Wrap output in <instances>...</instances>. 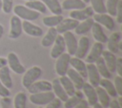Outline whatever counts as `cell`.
<instances>
[{
	"instance_id": "obj_18",
	"label": "cell",
	"mask_w": 122,
	"mask_h": 108,
	"mask_svg": "<svg viewBox=\"0 0 122 108\" xmlns=\"http://www.w3.org/2000/svg\"><path fill=\"white\" fill-rule=\"evenodd\" d=\"M102 52H103V44L100 42H95L92 45L90 53L87 54V55H86V62L87 63H94L96 61V59L101 56Z\"/></svg>"
},
{
	"instance_id": "obj_33",
	"label": "cell",
	"mask_w": 122,
	"mask_h": 108,
	"mask_svg": "<svg viewBox=\"0 0 122 108\" xmlns=\"http://www.w3.org/2000/svg\"><path fill=\"white\" fill-rule=\"evenodd\" d=\"M45 6L51 11L53 14H62V7L58 0H42Z\"/></svg>"
},
{
	"instance_id": "obj_47",
	"label": "cell",
	"mask_w": 122,
	"mask_h": 108,
	"mask_svg": "<svg viewBox=\"0 0 122 108\" xmlns=\"http://www.w3.org/2000/svg\"><path fill=\"white\" fill-rule=\"evenodd\" d=\"M6 65H7V58L0 56V68L4 67V66H6Z\"/></svg>"
},
{
	"instance_id": "obj_11",
	"label": "cell",
	"mask_w": 122,
	"mask_h": 108,
	"mask_svg": "<svg viewBox=\"0 0 122 108\" xmlns=\"http://www.w3.org/2000/svg\"><path fill=\"white\" fill-rule=\"evenodd\" d=\"M90 44H91L90 38L88 36H82L77 43V48L74 54L75 57L80 59H83L84 57H86L90 49Z\"/></svg>"
},
{
	"instance_id": "obj_15",
	"label": "cell",
	"mask_w": 122,
	"mask_h": 108,
	"mask_svg": "<svg viewBox=\"0 0 122 108\" xmlns=\"http://www.w3.org/2000/svg\"><path fill=\"white\" fill-rule=\"evenodd\" d=\"M27 89L30 94L51 91V82H50L48 80H36L32 84H30Z\"/></svg>"
},
{
	"instance_id": "obj_34",
	"label": "cell",
	"mask_w": 122,
	"mask_h": 108,
	"mask_svg": "<svg viewBox=\"0 0 122 108\" xmlns=\"http://www.w3.org/2000/svg\"><path fill=\"white\" fill-rule=\"evenodd\" d=\"M26 7H28L30 10H33L39 13H46L47 12V7L42 1L39 0H32V1H27L25 4Z\"/></svg>"
},
{
	"instance_id": "obj_17",
	"label": "cell",
	"mask_w": 122,
	"mask_h": 108,
	"mask_svg": "<svg viewBox=\"0 0 122 108\" xmlns=\"http://www.w3.org/2000/svg\"><path fill=\"white\" fill-rule=\"evenodd\" d=\"M121 41V33L119 32H112L107 40V46H108V51L112 52V54H117L119 50V43Z\"/></svg>"
},
{
	"instance_id": "obj_43",
	"label": "cell",
	"mask_w": 122,
	"mask_h": 108,
	"mask_svg": "<svg viewBox=\"0 0 122 108\" xmlns=\"http://www.w3.org/2000/svg\"><path fill=\"white\" fill-rule=\"evenodd\" d=\"M10 95V92L9 88H7L1 81H0V97H9Z\"/></svg>"
},
{
	"instance_id": "obj_14",
	"label": "cell",
	"mask_w": 122,
	"mask_h": 108,
	"mask_svg": "<svg viewBox=\"0 0 122 108\" xmlns=\"http://www.w3.org/2000/svg\"><path fill=\"white\" fill-rule=\"evenodd\" d=\"M22 30L25 33H27L28 35H30V36L39 37V36L43 35V29L37 25L30 23V21L24 20L22 22Z\"/></svg>"
},
{
	"instance_id": "obj_20",
	"label": "cell",
	"mask_w": 122,
	"mask_h": 108,
	"mask_svg": "<svg viewBox=\"0 0 122 108\" xmlns=\"http://www.w3.org/2000/svg\"><path fill=\"white\" fill-rule=\"evenodd\" d=\"M91 30H92V36H93V38H94V40L96 42H100L102 44L107 42L108 36L104 32L103 28H102V26L100 24H98L96 22H93Z\"/></svg>"
},
{
	"instance_id": "obj_22",
	"label": "cell",
	"mask_w": 122,
	"mask_h": 108,
	"mask_svg": "<svg viewBox=\"0 0 122 108\" xmlns=\"http://www.w3.org/2000/svg\"><path fill=\"white\" fill-rule=\"evenodd\" d=\"M70 65L77 72L81 75L82 77L86 78L87 77V66H86V63L80 59V58H77V57H71L70 59Z\"/></svg>"
},
{
	"instance_id": "obj_8",
	"label": "cell",
	"mask_w": 122,
	"mask_h": 108,
	"mask_svg": "<svg viewBox=\"0 0 122 108\" xmlns=\"http://www.w3.org/2000/svg\"><path fill=\"white\" fill-rule=\"evenodd\" d=\"M63 37H64V41H65V45H66L68 54L70 55H74L76 48H77V43H78L75 34L73 32H71V31H69V32H66L63 33Z\"/></svg>"
},
{
	"instance_id": "obj_45",
	"label": "cell",
	"mask_w": 122,
	"mask_h": 108,
	"mask_svg": "<svg viewBox=\"0 0 122 108\" xmlns=\"http://www.w3.org/2000/svg\"><path fill=\"white\" fill-rule=\"evenodd\" d=\"M89 106V104H88V102H87V100L86 99H81L80 100V102L79 103H77L74 107H72V108H87Z\"/></svg>"
},
{
	"instance_id": "obj_16",
	"label": "cell",
	"mask_w": 122,
	"mask_h": 108,
	"mask_svg": "<svg viewBox=\"0 0 122 108\" xmlns=\"http://www.w3.org/2000/svg\"><path fill=\"white\" fill-rule=\"evenodd\" d=\"M79 21L75 20V19H72V18H63V20L55 27L57 32L59 34H63L64 32H69V31H72L76 28V26L78 25Z\"/></svg>"
},
{
	"instance_id": "obj_38",
	"label": "cell",
	"mask_w": 122,
	"mask_h": 108,
	"mask_svg": "<svg viewBox=\"0 0 122 108\" xmlns=\"http://www.w3.org/2000/svg\"><path fill=\"white\" fill-rule=\"evenodd\" d=\"M119 0H107L106 6V12L111 16H115L116 8L118 5Z\"/></svg>"
},
{
	"instance_id": "obj_48",
	"label": "cell",
	"mask_w": 122,
	"mask_h": 108,
	"mask_svg": "<svg viewBox=\"0 0 122 108\" xmlns=\"http://www.w3.org/2000/svg\"><path fill=\"white\" fill-rule=\"evenodd\" d=\"M3 33H4V27L2 24H0V39L3 36Z\"/></svg>"
},
{
	"instance_id": "obj_5",
	"label": "cell",
	"mask_w": 122,
	"mask_h": 108,
	"mask_svg": "<svg viewBox=\"0 0 122 108\" xmlns=\"http://www.w3.org/2000/svg\"><path fill=\"white\" fill-rule=\"evenodd\" d=\"M92 19L94 22L100 24L101 26H104L109 31H113L115 29V22L112 16L105 13H95L92 15Z\"/></svg>"
},
{
	"instance_id": "obj_9",
	"label": "cell",
	"mask_w": 122,
	"mask_h": 108,
	"mask_svg": "<svg viewBox=\"0 0 122 108\" xmlns=\"http://www.w3.org/2000/svg\"><path fill=\"white\" fill-rule=\"evenodd\" d=\"M52 48L51 50V57L53 59H56L60 54H62L65 50H66V45H65V41H64V37L62 34H57L53 44H52Z\"/></svg>"
},
{
	"instance_id": "obj_12",
	"label": "cell",
	"mask_w": 122,
	"mask_h": 108,
	"mask_svg": "<svg viewBox=\"0 0 122 108\" xmlns=\"http://www.w3.org/2000/svg\"><path fill=\"white\" fill-rule=\"evenodd\" d=\"M81 91L83 92V95L86 97V100L89 105H93L97 102V96H96V91L95 87L91 85L89 82H84Z\"/></svg>"
},
{
	"instance_id": "obj_51",
	"label": "cell",
	"mask_w": 122,
	"mask_h": 108,
	"mask_svg": "<svg viewBox=\"0 0 122 108\" xmlns=\"http://www.w3.org/2000/svg\"><path fill=\"white\" fill-rule=\"evenodd\" d=\"M2 10V3H1V0H0V11Z\"/></svg>"
},
{
	"instance_id": "obj_4",
	"label": "cell",
	"mask_w": 122,
	"mask_h": 108,
	"mask_svg": "<svg viewBox=\"0 0 122 108\" xmlns=\"http://www.w3.org/2000/svg\"><path fill=\"white\" fill-rule=\"evenodd\" d=\"M70 59H71V55L67 53H63L62 54H60L55 61V72L56 74L61 76H65L69 66H70Z\"/></svg>"
},
{
	"instance_id": "obj_41",
	"label": "cell",
	"mask_w": 122,
	"mask_h": 108,
	"mask_svg": "<svg viewBox=\"0 0 122 108\" xmlns=\"http://www.w3.org/2000/svg\"><path fill=\"white\" fill-rule=\"evenodd\" d=\"M115 16H116V22L121 24L122 23V0H119V2H118Z\"/></svg>"
},
{
	"instance_id": "obj_37",
	"label": "cell",
	"mask_w": 122,
	"mask_h": 108,
	"mask_svg": "<svg viewBox=\"0 0 122 108\" xmlns=\"http://www.w3.org/2000/svg\"><path fill=\"white\" fill-rule=\"evenodd\" d=\"M92 4V8L95 13H105L106 6L104 0H90Z\"/></svg>"
},
{
	"instance_id": "obj_30",
	"label": "cell",
	"mask_w": 122,
	"mask_h": 108,
	"mask_svg": "<svg viewBox=\"0 0 122 108\" xmlns=\"http://www.w3.org/2000/svg\"><path fill=\"white\" fill-rule=\"evenodd\" d=\"M94 64L96 66V69H97L100 76H102L104 78H111L112 73L108 70V68L106 66V63H105V61H104V59H103L102 56L98 57L96 59V61L94 62Z\"/></svg>"
},
{
	"instance_id": "obj_40",
	"label": "cell",
	"mask_w": 122,
	"mask_h": 108,
	"mask_svg": "<svg viewBox=\"0 0 122 108\" xmlns=\"http://www.w3.org/2000/svg\"><path fill=\"white\" fill-rule=\"evenodd\" d=\"M114 87L117 92L118 96H122V76H116L114 77Z\"/></svg>"
},
{
	"instance_id": "obj_50",
	"label": "cell",
	"mask_w": 122,
	"mask_h": 108,
	"mask_svg": "<svg viewBox=\"0 0 122 108\" xmlns=\"http://www.w3.org/2000/svg\"><path fill=\"white\" fill-rule=\"evenodd\" d=\"M82 1H83V2H85L86 4H87V3H90V0H82Z\"/></svg>"
},
{
	"instance_id": "obj_31",
	"label": "cell",
	"mask_w": 122,
	"mask_h": 108,
	"mask_svg": "<svg viewBox=\"0 0 122 108\" xmlns=\"http://www.w3.org/2000/svg\"><path fill=\"white\" fill-rule=\"evenodd\" d=\"M0 81L9 89L12 87V79L10 73V68L6 65L0 68Z\"/></svg>"
},
{
	"instance_id": "obj_52",
	"label": "cell",
	"mask_w": 122,
	"mask_h": 108,
	"mask_svg": "<svg viewBox=\"0 0 122 108\" xmlns=\"http://www.w3.org/2000/svg\"><path fill=\"white\" fill-rule=\"evenodd\" d=\"M37 108H43V107H42V106H39V107H37Z\"/></svg>"
},
{
	"instance_id": "obj_24",
	"label": "cell",
	"mask_w": 122,
	"mask_h": 108,
	"mask_svg": "<svg viewBox=\"0 0 122 108\" xmlns=\"http://www.w3.org/2000/svg\"><path fill=\"white\" fill-rule=\"evenodd\" d=\"M93 22H94V20L92 19V17L87 18V19L83 20L82 22H79L78 25L76 26V28L74 29L75 33L78 35H83V34L87 33L88 32L91 31Z\"/></svg>"
},
{
	"instance_id": "obj_2",
	"label": "cell",
	"mask_w": 122,
	"mask_h": 108,
	"mask_svg": "<svg viewBox=\"0 0 122 108\" xmlns=\"http://www.w3.org/2000/svg\"><path fill=\"white\" fill-rule=\"evenodd\" d=\"M41 76H42V70L38 66H32L29 70L25 71V73L23 75V77H22V85H23V87L28 88L34 81L38 80Z\"/></svg>"
},
{
	"instance_id": "obj_28",
	"label": "cell",
	"mask_w": 122,
	"mask_h": 108,
	"mask_svg": "<svg viewBox=\"0 0 122 108\" xmlns=\"http://www.w3.org/2000/svg\"><path fill=\"white\" fill-rule=\"evenodd\" d=\"M62 10L66 11H73V10H80L86 7V3L82 0H64L62 2Z\"/></svg>"
},
{
	"instance_id": "obj_7",
	"label": "cell",
	"mask_w": 122,
	"mask_h": 108,
	"mask_svg": "<svg viewBox=\"0 0 122 108\" xmlns=\"http://www.w3.org/2000/svg\"><path fill=\"white\" fill-rule=\"evenodd\" d=\"M22 21L15 14L10 17V29L9 32V37L11 39H16L22 34Z\"/></svg>"
},
{
	"instance_id": "obj_35",
	"label": "cell",
	"mask_w": 122,
	"mask_h": 108,
	"mask_svg": "<svg viewBox=\"0 0 122 108\" xmlns=\"http://www.w3.org/2000/svg\"><path fill=\"white\" fill-rule=\"evenodd\" d=\"M62 20H63L62 14H53L51 16H45L42 21L45 26L51 28V27H56Z\"/></svg>"
},
{
	"instance_id": "obj_19",
	"label": "cell",
	"mask_w": 122,
	"mask_h": 108,
	"mask_svg": "<svg viewBox=\"0 0 122 108\" xmlns=\"http://www.w3.org/2000/svg\"><path fill=\"white\" fill-rule=\"evenodd\" d=\"M66 76L73 83V85H74L76 90H81L82 89V86H83V84L85 82V78L82 77L81 75L79 73H77L73 68H69L67 73H66Z\"/></svg>"
},
{
	"instance_id": "obj_26",
	"label": "cell",
	"mask_w": 122,
	"mask_h": 108,
	"mask_svg": "<svg viewBox=\"0 0 122 108\" xmlns=\"http://www.w3.org/2000/svg\"><path fill=\"white\" fill-rule=\"evenodd\" d=\"M83 98H84L83 92L81 90H75L74 94L72 96L68 97V98L64 101V107L65 108H72L77 103H79L80 100Z\"/></svg>"
},
{
	"instance_id": "obj_39",
	"label": "cell",
	"mask_w": 122,
	"mask_h": 108,
	"mask_svg": "<svg viewBox=\"0 0 122 108\" xmlns=\"http://www.w3.org/2000/svg\"><path fill=\"white\" fill-rule=\"evenodd\" d=\"M2 11L5 13H10L13 8V0H1Z\"/></svg>"
},
{
	"instance_id": "obj_44",
	"label": "cell",
	"mask_w": 122,
	"mask_h": 108,
	"mask_svg": "<svg viewBox=\"0 0 122 108\" xmlns=\"http://www.w3.org/2000/svg\"><path fill=\"white\" fill-rule=\"evenodd\" d=\"M115 72L117 73L118 76H122V57H118L116 59Z\"/></svg>"
},
{
	"instance_id": "obj_27",
	"label": "cell",
	"mask_w": 122,
	"mask_h": 108,
	"mask_svg": "<svg viewBox=\"0 0 122 108\" xmlns=\"http://www.w3.org/2000/svg\"><path fill=\"white\" fill-rule=\"evenodd\" d=\"M58 32L55 29V27H51L48 32H46V34L43 36L42 40H41V45L43 47H50L53 44L56 36H57Z\"/></svg>"
},
{
	"instance_id": "obj_10",
	"label": "cell",
	"mask_w": 122,
	"mask_h": 108,
	"mask_svg": "<svg viewBox=\"0 0 122 108\" xmlns=\"http://www.w3.org/2000/svg\"><path fill=\"white\" fill-rule=\"evenodd\" d=\"M94 14V11L92 7H85L80 10H73L70 12V17L72 19H75L77 21H83L87 18L92 17Z\"/></svg>"
},
{
	"instance_id": "obj_54",
	"label": "cell",
	"mask_w": 122,
	"mask_h": 108,
	"mask_svg": "<svg viewBox=\"0 0 122 108\" xmlns=\"http://www.w3.org/2000/svg\"><path fill=\"white\" fill-rule=\"evenodd\" d=\"M26 1H32V0H26Z\"/></svg>"
},
{
	"instance_id": "obj_25",
	"label": "cell",
	"mask_w": 122,
	"mask_h": 108,
	"mask_svg": "<svg viewBox=\"0 0 122 108\" xmlns=\"http://www.w3.org/2000/svg\"><path fill=\"white\" fill-rule=\"evenodd\" d=\"M95 91L97 96V102L100 103L104 108H108L111 101V97L109 96V94L99 85L95 87Z\"/></svg>"
},
{
	"instance_id": "obj_3",
	"label": "cell",
	"mask_w": 122,
	"mask_h": 108,
	"mask_svg": "<svg viewBox=\"0 0 122 108\" xmlns=\"http://www.w3.org/2000/svg\"><path fill=\"white\" fill-rule=\"evenodd\" d=\"M55 97L52 90L46 92H39L35 94H30V100L35 105H47L51 100Z\"/></svg>"
},
{
	"instance_id": "obj_1",
	"label": "cell",
	"mask_w": 122,
	"mask_h": 108,
	"mask_svg": "<svg viewBox=\"0 0 122 108\" xmlns=\"http://www.w3.org/2000/svg\"><path fill=\"white\" fill-rule=\"evenodd\" d=\"M13 12L16 16H18L20 19L23 20H27V21H34L36 19H38L40 13L29 9L26 6L23 5H16L15 7L12 8Z\"/></svg>"
},
{
	"instance_id": "obj_55",
	"label": "cell",
	"mask_w": 122,
	"mask_h": 108,
	"mask_svg": "<svg viewBox=\"0 0 122 108\" xmlns=\"http://www.w3.org/2000/svg\"><path fill=\"white\" fill-rule=\"evenodd\" d=\"M108 108H109V107H108Z\"/></svg>"
},
{
	"instance_id": "obj_49",
	"label": "cell",
	"mask_w": 122,
	"mask_h": 108,
	"mask_svg": "<svg viewBox=\"0 0 122 108\" xmlns=\"http://www.w3.org/2000/svg\"><path fill=\"white\" fill-rule=\"evenodd\" d=\"M92 106H93L92 108H104V107H103L100 103H98V102H96V103H95V104H93Z\"/></svg>"
},
{
	"instance_id": "obj_32",
	"label": "cell",
	"mask_w": 122,
	"mask_h": 108,
	"mask_svg": "<svg viewBox=\"0 0 122 108\" xmlns=\"http://www.w3.org/2000/svg\"><path fill=\"white\" fill-rule=\"evenodd\" d=\"M58 79H59V81H60L62 87L64 88L65 92L67 93V95H68L69 97H70V96H72V95L74 94V92H75L76 89H75L73 83L71 81V79H70L66 75H65V76H61Z\"/></svg>"
},
{
	"instance_id": "obj_53",
	"label": "cell",
	"mask_w": 122,
	"mask_h": 108,
	"mask_svg": "<svg viewBox=\"0 0 122 108\" xmlns=\"http://www.w3.org/2000/svg\"><path fill=\"white\" fill-rule=\"evenodd\" d=\"M87 108H92V107H90V106H88V107H87Z\"/></svg>"
},
{
	"instance_id": "obj_23",
	"label": "cell",
	"mask_w": 122,
	"mask_h": 108,
	"mask_svg": "<svg viewBox=\"0 0 122 108\" xmlns=\"http://www.w3.org/2000/svg\"><path fill=\"white\" fill-rule=\"evenodd\" d=\"M51 90H53L52 92H53L54 96L56 97H58L61 101H65L69 97L67 95V93L65 92L64 88L62 87V85H61V83H60L58 78H54L52 80V82H51Z\"/></svg>"
},
{
	"instance_id": "obj_36",
	"label": "cell",
	"mask_w": 122,
	"mask_h": 108,
	"mask_svg": "<svg viewBox=\"0 0 122 108\" xmlns=\"http://www.w3.org/2000/svg\"><path fill=\"white\" fill-rule=\"evenodd\" d=\"M27 102V96L24 92H18L13 99V106L14 108H26Z\"/></svg>"
},
{
	"instance_id": "obj_42",
	"label": "cell",
	"mask_w": 122,
	"mask_h": 108,
	"mask_svg": "<svg viewBox=\"0 0 122 108\" xmlns=\"http://www.w3.org/2000/svg\"><path fill=\"white\" fill-rule=\"evenodd\" d=\"M61 105H62V101L58 97H54L52 100H51L47 104L46 108H59Z\"/></svg>"
},
{
	"instance_id": "obj_46",
	"label": "cell",
	"mask_w": 122,
	"mask_h": 108,
	"mask_svg": "<svg viewBox=\"0 0 122 108\" xmlns=\"http://www.w3.org/2000/svg\"><path fill=\"white\" fill-rule=\"evenodd\" d=\"M109 108H122V106H121V105L118 103L117 99H113V100L110 101Z\"/></svg>"
},
{
	"instance_id": "obj_29",
	"label": "cell",
	"mask_w": 122,
	"mask_h": 108,
	"mask_svg": "<svg viewBox=\"0 0 122 108\" xmlns=\"http://www.w3.org/2000/svg\"><path fill=\"white\" fill-rule=\"evenodd\" d=\"M99 86H101L108 94L111 97H117V92L115 90V87L113 85V83L110 80V78H101L99 81Z\"/></svg>"
},
{
	"instance_id": "obj_21",
	"label": "cell",
	"mask_w": 122,
	"mask_h": 108,
	"mask_svg": "<svg viewBox=\"0 0 122 108\" xmlns=\"http://www.w3.org/2000/svg\"><path fill=\"white\" fill-rule=\"evenodd\" d=\"M101 56L103 57L108 70L112 74V73H115V65H116V59H117V57L115 56V54H112V52L107 51V50L106 51L103 50Z\"/></svg>"
},
{
	"instance_id": "obj_6",
	"label": "cell",
	"mask_w": 122,
	"mask_h": 108,
	"mask_svg": "<svg viewBox=\"0 0 122 108\" xmlns=\"http://www.w3.org/2000/svg\"><path fill=\"white\" fill-rule=\"evenodd\" d=\"M7 64L9 65V68L10 70L13 71L15 74H18V75H23L26 71L25 67L21 64L17 54L15 53H10L8 54V57H7Z\"/></svg>"
},
{
	"instance_id": "obj_13",
	"label": "cell",
	"mask_w": 122,
	"mask_h": 108,
	"mask_svg": "<svg viewBox=\"0 0 122 108\" xmlns=\"http://www.w3.org/2000/svg\"><path fill=\"white\" fill-rule=\"evenodd\" d=\"M87 66V77L89 78V83L92 85L93 87H96L99 85V81L101 79V76L96 69V66L94 63H88Z\"/></svg>"
}]
</instances>
